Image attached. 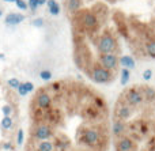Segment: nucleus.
<instances>
[{
	"mask_svg": "<svg viewBox=\"0 0 155 151\" xmlns=\"http://www.w3.org/2000/svg\"><path fill=\"white\" fill-rule=\"evenodd\" d=\"M31 140H51L54 136L53 128L48 123H38L31 131Z\"/></svg>",
	"mask_w": 155,
	"mask_h": 151,
	"instance_id": "423d86ee",
	"label": "nucleus"
},
{
	"mask_svg": "<svg viewBox=\"0 0 155 151\" xmlns=\"http://www.w3.org/2000/svg\"><path fill=\"white\" fill-rule=\"evenodd\" d=\"M98 63L102 67L114 74L120 67V56L118 53H99Z\"/></svg>",
	"mask_w": 155,
	"mask_h": 151,
	"instance_id": "0eeeda50",
	"label": "nucleus"
},
{
	"mask_svg": "<svg viewBox=\"0 0 155 151\" xmlns=\"http://www.w3.org/2000/svg\"><path fill=\"white\" fill-rule=\"evenodd\" d=\"M140 91L144 97V101H147V102H154L155 101V89H153V87H142Z\"/></svg>",
	"mask_w": 155,
	"mask_h": 151,
	"instance_id": "2eb2a0df",
	"label": "nucleus"
},
{
	"mask_svg": "<svg viewBox=\"0 0 155 151\" xmlns=\"http://www.w3.org/2000/svg\"><path fill=\"white\" fill-rule=\"evenodd\" d=\"M154 40H155V34H154Z\"/></svg>",
	"mask_w": 155,
	"mask_h": 151,
	"instance_id": "e433bc0d",
	"label": "nucleus"
},
{
	"mask_svg": "<svg viewBox=\"0 0 155 151\" xmlns=\"http://www.w3.org/2000/svg\"><path fill=\"white\" fill-rule=\"evenodd\" d=\"M112 133L116 139L120 138V136H124L128 133V124L123 120H113L112 123Z\"/></svg>",
	"mask_w": 155,
	"mask_h": 151,
	"instance_id": "9b49d317",
	"label": "nucleus"
},
{
	"mask_svg": "<svg viewBox=\"0 0 155 151\" xmlns=\"http://www.w3.org/2000/svg\"><path fill=\"white\" fill-rule=\"evenodd\" d=\"M88 75H90L91 80L98 84H109V83H112L113 79H114V74L110 72V71L106 70L105 67H102L98 61L94 63L90 67Z\"/></svg>",
	"mask_w": 155,
	"mask_h": 151,
	"instance_id": "f03ea898",
	"label": "nucleus"
},
{
	"mask_svg": "<svg viewBox=\"0 0 155 151\" xmlns=\"http://www.w3.org/2000/svg\"><path fill=\"white\" fill-rule=\"evenodd\" d=\"M46 2H48V0H38V5H44V4H46Z\"/></svg>",
	"mask_w": 155,
	"mask_h": 151,
	"instance_id": "473e14b6",
	"label": "nucleus"
},
{
	"mask_svg": "<svg viewBox=\"0 0 155 151\" xmlns=\"http://www.w3.org/2000/svg\"><path fill=\"white\" fill-rule=\"evenodd\" d=\"M132 113H134V108L125 105V103L117 102V105H116V108H114L113 117H114L116 120H123V121H127V120L132 116Z\"/></svg>",
	"mask_w": 155,
	"mask_h": 151,
	"instance_id": "1a4fd4ad",
	"label": "nucleus"
},
{
	"mask_svg": "<svg viewBox=\"0 0 155 151\" xmlns=\"http://www.w3.org/2000/svg\"><path fill=\"white\" fill-rule=\"evenodd\" d=\"M151 78H153V70H144L143 71V79H144L146 82H148V80H151Z\"/></svg>",
	"mask_w": 155,
	"mask_h": 151,
	"instance_id": "b1692460",
	"label": "nucleus"
},
{
	"mask_svg": "<svg viewBox=\"0 0 155 151\" xmlns=\"http://www.w3.org/2000/svg\"><path fill=\"white\" fill-rule=\"evenodd\" d=\"M5 3H16V0H4Z\"/></svg>",
	"mask_w": 155,
	"mask_h": 151,
	"instance_id": "72a5a7b5",
	"label": "nucleus"
},
{
	"mask_svg": "<svg viewBox=\"0 0 155 151\" xmlns=\"http://www.w3.org/2000/svg\"><path fill=\"white\" fill-rule=\"evenodd\" d=\"M118 102L125 103V105L131 106V108H134V109H137V108H140L146 101H144V97H143L139 87H131V89H128L121 95Z\"/></svg>",
	"mask_w": 155,
	"mask_h": 151,
	"instance_id": "7ed1b4c3",
	"label": "nucleus"
},
{
	"mask_svg": "<svg viewBox=\"0 0 155 151\" xmlns=\"http://www.w3.org/2000/svg\"><path fill=\"white\" fill-rule=\"evenodd\" d=\"M114 146H116V151H135L136 150V142L129 135H124L117 138Z\"/></svg>",
	"mask_w": 155,
	"mask_h": 151,
	"instance_id": "6e6552de",
	"label": "nucleus"
},
{
	"mask_svg": "<svg viewBox=\"0 0 155 151\" xmlns=\"http://www.w3.org/2000/svg\"><path fill=\"white\" fill-rule=\"evenodd\" d=\"M144 49H146V53H147L151 59H155V40L154 38L146 42Z\"/></svg>",
	"mask_w": 155,
	"mask_h": 151,
	"instance_id": "a211bd4d",
	"label": "nucleus"
},
{
	"mask_svg": "<svg viewBox=\"0 0 155 151\" xmlns=\"http://www.w3.org/2000/svg\"><path fill=\"white\" fill-rule=\"evenodd\" d=\"M102 132L99 128L94 127H82L79 130V143L88 149H97L101 144Z\"/></svg>",
	"mask_w": 155,
	"mask_h": 151,
	"instance_id": "f257e3e1",
	"label": "nucleus"
},
{
	"mask_svg": "<svg viewBox=\"0 0 155 151\" xmlns=\"http://www.w3.org/2000/svg\"><path fill=\"white\" fill-rule=\"evenodd\" d=\"M120 75H121V80H120L121 86H125V84L129 82V79H131V72H129L128 68H123Z\"/></svg>",
	"mask_w": 155,
	"mask_h": 151,
	"instance_id": "6ab92c4d",
	"label": "nucleus"
},
{
	"mask_svg": "<svg viewBox=\"0 0 155 151\" xmlns=\"http://www.w3.org/2000/svg\"><path fill=\"white\" fill-rule=\"evenodd\" d=\"M79 25L88 33H95L99 29V21L95 12L91 10H84L79 14Z\"/></svg>",
	"mask_w": 155,
	"mask_h": 151,
	"instance_id": "39448f33",
	"label": "nucleus"
},
{
	"mask_svg": "<svg viewBox=\"0 0 155 151\" xmlns=\"http://www.w3.org/2000/svg\"><path fill=\"white\" fill-rule=\"evenodd\" d=\"M12 125H14V121H12V119H11L10 116H4V119L2 120V128L3 130H11L12 128Z\"/></svg>",
	"mask_w": 155,
	"mask_h": 151,
	"instance_id": "aec40b11",
	"label": "nucleus"
},
{
	"mask_svg": "<svg viewBox=\"0 0 155 151\" xmlns=\"http://www.w3.org/2000/svg\"><path fill=\"white\" fill-rule=\"evenodd\" d=\"M3 149L4 150H12V146H11V143H4L3 144Z\"/></svg>",
	"mask_w": 155,
	"mask_h": 151,
	"instance_id": "7c9ffc66",
	"label": "nucleus"
},
{
	"mask_svg": "<svg viewBox=\"0 0 155 151\" xmlns=\"http://www.w3.org/2000/svg\"><path fill=\"white\" fill-rule=\"evenodd\" d=\"M40 78L42 79V80H45V82H49L52 79V72L49 70H42L40 72Z\"/></svg>",
	"mask_w": 155,
	"mask_h": 151,
	"instance_id": "412c9836",
	"label": "nucleus"
},
{
	"mask_svg": "<svg viewBox=\"0 0 155 151\" xmlns=\"http://www.w3.org/2000/svg\"><path fill=\"white\" fill-rule=\"evenodd\" d=\"M27 5L31 11H35L40 5H38V0H27Z\"/></svg>",
	"mask_w": 155,
	"mask_h": 151,
	"instance_id": "393cba45",
	"label": "nucleus"
},
{
	"mask_svg": "<svg viewBox=\"0 0 155 151\" xmlns=\"http://www.w3.org/2000/svg\"><path fill=\"white\" fill-rule=\"evenodd\" d=\"M97 48L99 53H118V44L116 37L110 33H104L97 41Z\"/></svg>",
	"mask_w": 155,
	"mask_h": 151,
	"instance_id": "20e7f679",
	"label": "nucleus"
},
{
	"mask_svg": "<svg viewBox=\"0 0 155 151\" xmlns=\"http://www.w3.org/2000/svg\"><path fill=\"white\" fill-rule=\"evenodd\" d=\"M52 89H54L56 91H59V90H60V83H53V84H52Z\"/></svg>",
	"mask_w": 155,
	"mask_h": 151,
	"instance_id": "2f4dec72",
	"label": "nucleus"
},
{
	"mask_svg": "<svg viewBox=\"0 0 155 151\" xmlns=\"http://www.w3.org/2000/svg\"><path fill=\"white\" fill-rule=\"evenodd\" d=\"M2 112H3L4 116H11V114H12V106L11 105H4L2 108Z\"/></svg>",
	"mask_w": 155,
	"mask_h": 151,
	"instance_id": "bb28decb",
	"label": "nucleus"
},
{
	"mask_svg": "<svg viewBox=\"0 0 155 151\" xmlns=\"http://www.w3.org/2000/svg\"><path fill=\"white\" fill-rule=\"evenodd\" d=\"M16 90H18V94L22 95V97H25L26 94H29V93H27V90H26V87H25V83H21V84H19Z\"/></svg>",
	"mask_w": 155,
	"mask_h": 151,
	"instance_id": "cd10ccee",
	"label": "nucleus"
},
{
	"mask_svg": "<svg viewBox=\"0 0 155 151\" xmlns=\"http://www.w3.org/2000/svg\"><path fill=\"white\" fill-rule=\"evenodd\" d=\"M31 140V139H30ZM34 143V151H56L54 142L52 140H33Z\"/></svg>",
	"mask_w": 155,
	"mask_h": 151,
	"instance_id": "f8f14e48",
	"label": "nucleus"
},
{
	"mask_svg": "<svg viewBox=\"0 0 155 151\" xmlns=\"http://www.w3.org/2000/svg\"><path fill=\"white\" fill-rule=\"evenodd\" d=\"M120 65H123V68H128V70H132L135 68L136 63H135V59L129 54H124V56H120Z\"/></svg>",
	"mask_w": 155,
	"mask_h": 151,
	"instance_id": "4468645a",
	"label": "nucleus"
},
{
	"mask_svg": "<svg viewBox=\"0 0 155 151\" xmlns=\"http://www.w3.org/2000/svg\"><path fill=\"white\" fill-rule=\"evenodd\" d=\"M19 84H21V80H18L16 78H11L10 80H8V86H10L11 89H18Z\"/></svg>",
	"mask_w": 155,
	"mask_h": 151,
	"instance_id": "5701e85b",
	"label": "nucleus"
},
{
	"mask_svg": "<svg viewBox=\"0 0 155 151\" xmlns=\"http://www.w3.org/2000/svg\"><path fill=\"white\" fill-rule=\"evenodd\" d=\"M16 7H18L19 10H22V11L29 10V5H27V2H25V0H16Z\"/></svg>",
	"mask_w": 155,
	"mask_h": 151,
	"instance_id": "4be33fe9",
	"label": "nucleus"
},
{
	"mask_svg": "<svg viewBox=\"0 0 155 151\" xmlns=\"http://www.w3.org/2000/svg\"><path fill=\"white\" fill-rule=\"evenodd\" d=\"M46 5H48V10H49V12H51V15H53V16H57L60 14V11H61L60 4L56 0H48Z\"/></svg>",
	"mask_w": 155,
	"mask_h": 151,
	"instance_id": "dca6fc26",
	"label": "nucleus"
},
{
	"mask_svg": "<svg viewBox=\"0 0 155 151\" xmlns=\"http://www.w3.org/2000/svg\"><path fill=\"white\" fill-rule=\"evenodd\" d=\"M25 18L26 16L22 15V14H8L7 16H5V25H8V26H15V25H19L21 22L25 21Z\"/></svg>",
	"mask_w": 155,
	"mask_h": 151,
	"instance_id": "ddd939ff",
	"label": "nucleus"
},
{
	"mask_svg": "<svg viewBox=\"0 0 155 151\" xmlns=\"http://www.w3.org/2000/svg\"><path fill=\"white\" fill-rule=\"evenodd\" d=\"M67 10L70 11V12H78V11L82 8V0H67Z\"/></svg>",
	"mask_w": 155,
	"mask_h": 151,
	"instance_id": "f3484780",
	"label": "nucleus"
},
{
	"mask_svg": "<svg viewBox=\"0 0 155 151\" xmlns=\"http://www.w3.org/2000/svg\"><path fill=\"white\" fill-rule=\"evenodd\" d=\"M52 102H53V100H52L51 94H48L45 90H40V93L35 97V105H37V108L42 109V110L51 109Z\"/></svg>",
	"mask_w": 155,
	"mask_h": 151,
	"instance_id": "9d476101",
	"label": "nucleus"
},
{
	"mask_svg": "<svg viewBox=\"0 0 155 151\" xmlns=\"http://www.w3.org/2000/svg\"><path fill=\"white\" fill-rule=\"evenodd\" d=\"M44 23H45V21H44L42 18H35V19H33V22H31V25L33 26H35V27L44 26Z\"/></svg>",
	"mask_w": 155,
	"mask_h": 151,
	"instance_id": "c85d7f7f",
	"label": "nucleus"
},
{
	"mask_svg": "<svg viewBox=\"0 0 155 151\" xmlns=\"http://www.w3.org/2000/svg\"><path fill=\"white\" fill-rule=\"evenodd\" d=\"M2 15H3V11H2V10H0V16H2Z\"/></svg>",
	"mask_w": 155,
	"mask_h": 151,
	"instance_id": "c9c22d12",
	"label": "nucleus"
},
{
	"mask_svg": "<svg viewBox=\"0 0 155 151\" xmlns=\"http://www.w3.org/2000/svg\"><path fill=\"white\" fill-rule=\"evenodd\" d=\"M23 139H25L23 131L19 130L18 131V135H16V144H18V146H22V144H23Z\"/></svg>",
	"mask_w": 155,
	"mask_h": 151,
	"instance_id": "a878e982",
	"label": "nucleus"
},
{
	"mask_svg": "<svg viewBox=\"0 0 155 151\" xmlns=\"http://www.w3.org/2000/svg\"><path fill=\"white\" fill-rule=\"evenodd\" d=\"M25 87H26L27 93H31L33 90H34V84L30 83V82H25Z\"/></svg>",
	"mask_w": 155,
	"mask_h": 151,
	"instance_id": "c756f323",
	"label": "nucleus"
},
{
	"mask_svg": "<svg viewBox=\"0 0 155 151\" xmlns=\"http://www.w3.org/2000/svg\"><path fill=\"white\" fill-rule=\"evenodd\" d=\"M3 57H4V54H3V53H0V59H3Z\"/></svg>",
	"mask_w": 155,
	"mask_h": 151,
	"instance_id": "f704fd0d",
	"label": "nucleus"
}]
</instances>
